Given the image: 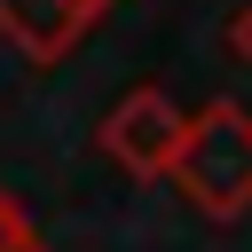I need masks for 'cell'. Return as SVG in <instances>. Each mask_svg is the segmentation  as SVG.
Masks as SVG:
<instances>
[{
    "mask_svg": "<svg viewBox=\"0 0 252 252\" xmlns=\"http://www.w3.org/2000/svg\"><path fill=\"white\" fill-rule=\"evenodd\" d=\"M94 142H102V158L118 173L158 181V173H173V150H181V102L165 87H134V94L110 102V118L94 126Z\"/></svg>",
    "mask_w": 252,
    "mask_h": 252,
    "instance_id": "cell-2",
    "label": "cell"
},
{
    "mask_svg": "<svg viewBox=\"0 0 252 252\" xmlns=\"http://www.w3.org/2000/svg\"><path fill=\"white\" fill-rule=\"evenodd\" d=\"M24 252H47V244H39V236H32V244H24Z\"/></svg>",
    "mask_w": 252,
    "mask_h": 252,
    "instance_id": "cell-7",
    "label": "cell"
},
{
    "mask_svg": "<svg viewBox=\"0 0 252 252\" xmlns=\"http://www.w3.org/2000/svg\"><path fill=\"white\" fill-rule=\"evenodd\" d=\"M228 55H236V63L252 71V0H244V8L228 16Z\"/></svg>",
    "mask_w": 252,
    "mask_h": 252,
    "instance_id": "cell-5",
    "label": "cell"
},
{
    "mask_svg": "<svg viewBox=\"0 0 252 252\" xmlns=\"http://www.w3.org/2000/svg\"><path fill=\"white\" fill-rule=\"evenodd\" d=\"M24 244H32V220H24V205L0 189V252H24Z\"/></svg>",
    "mask_w": 252,
    "mask_h": 252,
    "instance_id": "cell-4",
    "label": "cell"
},
{
    "mask_svg": "<svg viewBox=\"0 0 252 252\" xmlns=\"http://www.w3.org/2000/svg\"><path fill=\"white\" fill-rule=\"evenodd\" d=\"M173 181L205 220H244L252 213V110L213 94L197 118H181Z\"/></svg>",
    "mask_w": 252,
    "mask_h": 252,
    "instance_id": "cell-1",
    "label": "cell"
},
{
    "mask_svg": "<svg viewBox=\"0 0 252 252\" xmlns=\"http://www.w3.org/2000/svg\"><path fill=\"white\" fill-rule=\"evenodd\" d=\"M87 32H94V24L71 16L63 0H0V39H8L16 55H32V63H63Z\"/></svg>",
    "mask_w": 252,
    "mask_h": 252,
    "instance_id": "cell-3",
    "label": "cell"
},
{
    "mask_svg": "<svg viewBox=\"0 0 252 252\" xmlns=\"http://www.w3.org/2000/svg\"><path fill=\"white\" fill-rule=\"evenodd\" d=\"M63 8H71V16H87V24H102V16H110V0H63Z\"/></svg>",
    "mask_w": 252,
    "mask_h": 252,
    "instance_id": "cell-6",
    "label": "cell"
}]
</instances>
